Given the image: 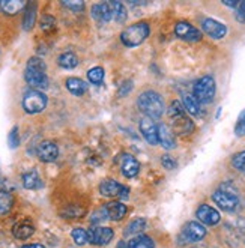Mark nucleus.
<instances>
[{"label":"nucleus","instance_id":"f257e3e1","mask_svg":"<svg viewBox=\"0 0 245 248\" xmlns=\"http://www.w3.org/2000/svg\"><path fill=\"white\" fill-rule=\"evenodd\" d=\"M46 71H47V65L42 59H39V57L29 59L26 71H24V78L27 84L35 91L48 87V77Z\"/></svg>","mask_w":245,"mask_h":248},{"label":"nucleus","instance_id":"f03ea898","mask_svg":"<svg viewBox=\"0 0 245 248\" xmlns=\"http://www.w3.org/2000/svg\"><path fill=\"white\" fill-rule=\"evenodd\" d=\"M138 110L151 119H160L164 113V99L155 91H146L137 98Z\"/></svg>","mask_w":245,"mask_h":248},{"label":"nucleus","instance_id":"7ed1b4c3","mask_svg":"<svg viewBox=\"0 0 245 248\" xmlns=\"http://www.w3.org/2000/svg\"><path fill=\"white\" fill-rule=\"evenodd\" d=\"M151 33V27L148 23H136L128 26L121 33V41L125 47H138L140 44L146 41Z\"/></svg>","mask_w":245,"mask_h":248},{"label":"nucleus","instance_id":"20e7f679","mask_svg":"<svg viewBox=\"0 0 245 248\" xmlns=\"http://www.w3.org/2000/svg\"><path fill=\"white\" fill-rule=\"evenodd\" d=\"M193 95L200 104H208L215 96V80L211 76H205L196 81L193 87Z\"/></svg>","mask_w":245,"mask_h":248},{"label":"nucleus","instance_id":"39448f33","mask_svg":"<svg viewBox=\"0 0 245 248\" xmlns=\"http://www.w3.org/2000/svg\"><path fill=\"white\" fill-rule=\"evenodd\" d=\"M47 107V96L42 93L41 91L31 89L24 93L23 98V108L29 114H36L41 113Z\"/></svg>","mask_w":245,"mask_h":248},{"label":"nucleus","instance_id":"423d86ee","mask_svg":"<svg viewBox=\"0 0 245 248\" xmlns=\"http://www.w3.org/2000/svg\"><path fill=\"white\" fill-rule=\"evenodd\" d=\"M212 200L217 203V206H220L223 211H235L238 208V196L236 193H230V191H226V189H218V191H215L212 194Z\"/></svg>","mask_w":245,"mask_h":248},{"label":"nucleus","instance_id":"0eeeda50","mask_svg":"<svg viewBox=\"0 0 245 248\" xmlns=\"http://www.w3.org/2000/svg\"><path fill=\"white\" fill-rule=\"evenodd\" d=\"M99 193L106 196V197H121V199H126L129 196V189L123 185H121L119 182L113 181V179H106L101 182L99 185Z\"/></svg>","mask_w":245,"mask_h":248},{"label":"nucleus","instance_id":"6e6552de","mask_svg":"<svg viewBox=\"0 0 245 248\" xmlns=\"http://www.w3.org/2000/svg\"><path fill=\"white\" fill-rule=\"evenodd\" d=\"M114 236V233L110 227H98V226H93L89 229L88 232V238H89V242L93 244V245H107L111 242Z\"/></svg>","mask_w":245,"mask_h":248},{"label":"nucleus","instance_id":"1a4fd4ad","mask_svg":"<svg viewBox=\"0 0 245 248\" xmlns=\"http://www.w3.org/2000/svg\"><path fill=\"white\" fill-rule=\"evenodd\" d=\"M175 35L179 39L188 41V42H197V41L201 39V32L197 31V29L193 24L186 23V21L176 23V26H175Z\"/></svg>","mask_w":245,"mask_h":248},{"label":"nucleus","instance_id":"9d476101","mask_svg":"<svg viewBox=\"0 0 245 248\" xmlns=\"http://www.w3.org/2000/svg\"><path fill=\"white\" fill-rule=\"evenodd\" d=\"M206 236V229L197 221L186 223L182 229V238L186 242H199Z\"/></svg>","mask_w":245,"mask_h":248},{"label":"nucleus","instance_id":"9b49d317","mask_svg":"<svg viewBox=\"0 0 245 248\" xmlns=\"http://www.w3.org/2000/svg\"><path fill=\"white\" fill-rule=\"evenodd\" d=\"M201 29H203L206 35H209L214 39H223L227 35V27L214 18H205L201 21Z\"/></svg>","mask_w":245,"mask_h":248},{"label":"nucleus","instance_id":"f8f14e48","mask_svg":"<svg viewBox=\"0 0 245 248\" xmlns=\"http://www.w3.org/2000/svg\"><path fill=\"white\" fill-rule=\"evenodd\" d=\"M140 133L143 134V137H145V140L149 144L152 146L158 144V125L155 124L153 119L145 116V118L140 121Z\"/></svg>","mask_w":245,"mask_h":248},{"label":"nucleus","instance_id":"ddd939ff","mask_svg":"<svg viewBox=\"0 0 245 248\" xmlns=\"http://www.w3.org/2000/svg\"><path fill=\"white\" fill-rule=\"evenodd\" d=\"M196 215L200 220V223L208 224V226H215V224H218L220 220H221L220 212L215 208L209 206V205H200Z\"/></svg>","mask_w":245,"mask_h":248},{"label":"nucleus","instance_id":"4468645a","mask_svg":"<svg viewBox=\"0 0 245 248\" xmlns=\"http://www.w3.org/2000/svg\"><path fill=\"white\" fill-rule=\"evenodd\" d=\"M38 156L44 163H53L59 156V148H57L56 143L46 140L38 146Z\"/></svg>","mask_w":245,"mask_h":248},{"label":"nucleus","instance_id":"2eb2a0df","mask_svg":"<svg viewBox=\"0 0 245 248\" xmlns=\"http://www.w3.org/2000/svg\"><path fill=\"white\" fill-rule=\"evenodd\" d=\"M158 143H160L164 149L170 151L176 148V137L171 128L166 124L158 125Z\"/></svg>","mask_w":245,"mask_h":248},{"label":"nucleus","instance_id":"dca6fc26","mask_svg":"<svg viewBox=\"0 0 245 248\" xmlns=\"http://www.w3.org/2000/svg\"><path fill=\"white\" fill-rule=\"evenodd\" d=\"M92 17L98 21V23H108L110 20H113L111 17V8H110V2H99L95 3L92 6Z\"/></svg>","mask_w":245,"mask_h":248},{"label":"nucleus","instance_id":"f3484780","mask_svg":"<svg viewBox=\"0 0 245 248\" xmlns=\"http://www.w3.org/2000/svg\"><path fill=\"white\" fill-rule=\"evenodd\" d=\"M171 122H173L171 131H173V133L179 134V136L191 134L193 131H194V124H193L191 119L186 118V114L179 116V118H175V119H171Z\"/></svg>","mask_w":245,"mask_h":248},{"label":"nucleus","instance_id":"a211bd4d","mask_svg":"<svg viewBox=\"0 0 245 248\" xmlns=\"http://www.w3.org/2000/svg\"><path fill=\"white\" fill-rule=\"evenodd\" d=\"M140 171V163L133 155L122 156V173L125 178H136Z\"/></svg>","mask_w":245,"mask_h":248},{"label":"nucleus","instance_id":"6ab92c4d","mask_svg":"<svg viewBox=\"0 0 245 248\" xmlns=\"http://www.w3.org/2000/svg\"><path fill=\"white\" fill-rule=\"evenodd\" d=\"M35 233V226L31 221H20L12 227V235L17 239H29Z\"/></svg>","mask_w":245,"mask_h":248},{"label":"nucleus","instance_id":"aec40b11","mask_svg":"<svg viewBox=\"0 0 245 248\" xmlns=\"http://www.w3.org/2000/svg\"><path fill=\"white\" fill-rule=\"evenodd\" d=\"M106 209H107L108 218H110V220H113V221H121L122 218L126 215V212H128V208L123 205V203H121V202H110V203H107Z\"/></svg>","mask_w":245,"mask_h":248},{"label":"nucleus","instance_id":"412c9836","mask_svg":"<svg viewBox=\"0 0 245 248\" xmlns=\"http://www.w3.org/2000/svg\"><path fill=\"white\" fill-rule=\"evenodd\" d=\"M66 89L76 96H81L88 92V83H84L81 78L77 77H69L66 80Z\"/></svg>","mask_w":245,"mask_h":248},{"label":"nucleus","instance_id":"4be33fe9","mask_svg":"<svg viewBox=\"0 0 245 248\" xmlns=\"http://www.w3.org/2000/svg\"><path fill=\"white\" fill-rule=\"evenodd\" d=\"M182 106H184L185 111H188L193 116L200 114V103L196 99V96L191 95V93H185L182 96Z\"/></svg>","mask_w":245,"mask_h":248},{"label":"nucleus","instance_id":"5701e85b","mask_svg":"<svg viewBox=\"0 0 245 248\" xmlns=\"http://www.w3.org/2000/svg\"><path fill=\"white\" fill-rule=\"evenodd\" d=\"M146 229V220L145 218H136L131 223H129L125 230H123V236H133V235H140V233Z\"/></svg>","mask_w":245,"mask_h":248},{"label":"nucleus","instance_id":"b1692460","mask_svg":"<svg viewBox=\"0 0 245 248\" xmlns=\"http://www.w3.org/2000/svg\"><path fill=\"white\" fill-rule=\"evenodd\" d=\"M35 21H36V3H27V9L24 12V18H23V29L26 32L32 31Z\"/></svg>","mask_w":245,"mask_h":248},{"label":"nucleus","instance_id":"393cba45","mask_svg":"<svg viewBox=\"0 0 245 248\" xmlns=\"http://www.w3.org/2000/svg\"><path fill=\"white\" fill-rule=\"evenodd\" d=\"M111 8V17L116 23H125L128 18V11L122 2H110Z\"/></svg>","mask_w":245,"mask_h":248},{"label":"nucleus","instance_id":"a878e982","mask_svg":"<svg viewBox=\"0 0 245 248\" xmlns=\"http://www.w3.org/2000/svg\"><path fill=\"white\" fill-rule=\"evenodd\" d=\"M24 6H27V2H23V0H5V2H0V8H2V11L9 14V16L17 14Z\"/></svg>","mask_w":245,"mask_h":248},{"label":"nucleus","instance_id":"bb28decb","mask_svg":"<svg viewBox=\"0 0 245 248\" xmlns=\"http://www.w3.org/2000/svg\"><path fill=\"white\" fill-rule=\"evenodd\" d=\"M23 185L26 189H38L42 186V182L38 176V173L35 170H32V171H27L23 174Z\"/></svg>","mask_w":245,"mask_h":248},{"label":"nucleus","instance_id":"cd10ccee","mask_svg":"<svg viewBox=\"0 0 245 248\" xmlns=\"http://www.w3.org/2000/svg\"><path fill=\"white\" fill-rule=\"evenodd\" d=\"M57 63H59V66L65 68V69H73L78 65V57L74 54V53H63L59 56V59H57Z\"/></svg>","mask_w":245,"mask_h":248},{"label":"nucleus","instance_id":"c85d7f7f","mask_svg":"<svg viewBox=\"0 0 245 248\" xmlns=\"http://www.w3.org/2000/svg\"><path fill=\"white\" fill-rule=\"evenodd\" d=\"M126 248H155V244H153V241L149 236L140 235V236H137V238L129 241Z\"/></svg>","mask_w":245,"mask_h":248},{"label":"nucleus","instance_id":"c756f323","mask_svg":"<svg viewBox=\"0 0 245 248\" xmlns=\"http://www.w3.org/2000/svg\"><path fill=\"white\" fill-rule=\"evenodd\" d=\"M12 205H14V197L6 191H0V215L8 214Z\"/></svg>","mask_w":245,"mask_h":248},{"label":"nucleus","instance_id":"7c9ffc66","mask_svg":"<svg viewBox=\"0 0 245 248\" xmlns=\"http://www.w3.org/2000/svg\"><path fill=\"white\" fill-rule=\"evenodd\" d=\"M88 78L91 83L93 84H101L104 81V69L101 68V66H95L92 69H89L88 72Z\"/></svg>","mask_w":245,"mask_h":248},{"label":"nucleus","instance_id":"2f4dec72","mask_svg":"<svg viewBox=\"0 0 245 248\" xmlns=\"http://www.w3.org/2000/svg\"><path fill=\"white\" fill-rule=\"evenodd\" d=\"M186 111L184 108V106L179 103V101H173L171 106L168 107V116L171 119H175V118H179V116H184Z\"/></svg>","mask_w":245,"mask_h":248},{"label":"nucleus","instance_id":"473e14b6","mask_svg":"<svg viewBox=\"0 0 245 248\" xmlns=\"http://www.w3.org/2000/svg\"><path fill=\"white\" fill-rule=\"evenodd\" d=\"M71 235H73V239L77 245H84L86 242H89L88 232H86L84 229H74Z\"/></svg>","mask_w":245,"mask_h":248},{"label":"nucleus","instance_id":"72a5a7b5","mask_svg":"<svg viewBox=\"0 0 245 248\" xmlns=\"http://www.w3.org/2000/svg\"><path fill=\"white\" fill-rule=\"evenodd\" d=\"M41 29L44 32H51L53 29L56 27V18L51 17V16H44L41 18V23H39Z\"/></svg>","mask_w":245,"mask_h":248},{"label":"nucleus","instance_id":"f704fd0d","mask_svg":"<svg viewBox=\"0 0 245 248\" xmlns=\"http://www.w3.org/2000/svg\"><path fill=\"white\" fill-rule=\"evenodd\" d=\"M108 218V214H107V209L106 208H101V209H96L92 217H91V223L92 224H99L103 223L104 220H107Z\"/></svg>","mask_w":245,"mask_h":248},{"label":"nucleus","instance_id":"c9c22d12","mask_svg":"<svg viewBox=\"0 0 245 248\" xmlns=\"http://www.w3.org/2000/svg\"><path fill=\"white\" fill-rule=\"evenodd\" d=\"M232 164L236 170H241L245 173V151L244 152H239L236 154L233 158H232Z\"/></svg>","mask_w":245,"mask_h":248},{"label":"nucleus","instance_id":"e433bc0d","mask_svg":"<svg viewBox=\"0 0 245 248\" xmlns=\"http://www.w3.org/2000/svg\"><path fill=\"white\" fill-rule=\"evenodd\" d=\"M8 143H9V148L12 149H15L17 146L20 144V137H18V128L17 126H14L11 129V133L8 136Z\"/></svg>","mask_w":245,"mask_h":248},{"label":"nucleus","instance_id":"4c0bfd02","mask_svg":"<svg viewBox=\"0 0 245 248\" xmlns=\"http://www.w3.org/2000/svg\"><path fill=\"white\" fill-rule=\"evenodd\" d=\"M235 133H236V136H239V137L245 136V110L239 114L238 124H236V126H235Z\"/></svg>","mask_w":245,"mask_h":248},{"label":"nucleus","instance_id":"58836bf2","mask_svg":"<svg viewBox=\"0 0 245 248\" xmlns=\"http://www.w3.org/2000/svg\"><path fill=\"white\" fill-rule=\"evenodd\" d=\"M161 164L167 169V170H173L176 166H178V163L173 159L170 155H163V158H161Z\"/></svg>","mask_w":245,"mask_h":248},{"label":"nucleus","instance_id":"ea45409f","mask_svg":"<svg viewBox=\"0 0 245 248\" xmlns=\"http://www.w3.org/2000/svg\"><path fill=\"white\" fill-rule=\"evenodd\" d=\"M236 20L245 24V2H239V6L236 9Z\"/></svg>","mask_w":245,"mask_h":248},{"label":"nucleus","instance_id":"a19ab883","mask_svg":"<svg viewBox=\"0 0 245 248\" xmlns=\"http://www.w3.org/2000/svg\"><path fill=\"white\" fill-rule=\"evenodd\" d=\"M62 5H63V6H66V8H69V9H73L74 12L81 11V9H83V6H84V3H83V2H63Z\"/></svg>","mask_w":245,"mask_h":248},{"label":"nucleus","instance_id":"79ce46f5","mask_svg":"<svg viewBox=\"0 0 245 248\" xmlns=\"http://www.w3.org/2000/svg\"><path fill=\"white\" fill-rule=\"evenodd\" d=\"M223 3L229 8H235V9H238V6H239V2H223Z\"/></svg>","mask_w":245,"mask_h":248},{"label":"nucleus","instance_id":"37998d69","mask_svg":"<svg viewBox=\"0 0 245 248\" xmlns=\"http://www.w3.org/2000/svg\"><path fill=\"white\" fill-rule=\"evenodd\" d=\"M23 248H46V247L41 244H29V245H24Z\"/></svg>","mask_w":245,"mask_h":248}]
</instances>
